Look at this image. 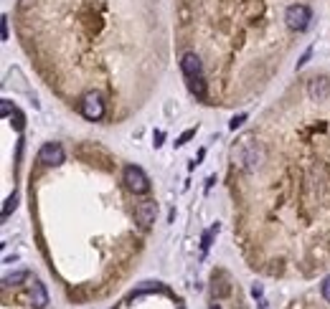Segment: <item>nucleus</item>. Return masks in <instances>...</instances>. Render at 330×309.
<instances>
[{"instance_id":"1","label":"nucleus","mask_w":330,"mask_h":309,"mask_svg":"<svg viewBox=\"0 0 330 309\" xmlns=\"http://www.w3.org/2000/svg\"><path fill=\"white\" fill-rule=\"evenodd\" d=\"M234 160L241 162V167H244L247 172H252V170H257L264 162V147L254 145L252 140H244L239 150H234Z\"/></svg>"},{"instance_id":"18","label":"nucleus","mask_w":330,"mask_h":309,"mask_svg":"<svg viewBox=\"0 0 330 309\" xmlns=\"http://www.w3.org/2000/svg\"><path fill=\"white\" fill-rule=\"evenodd\" d=\"M323 297H325V302H330V276L323 281Z\"/></svg>"},{"instance_id":"5","label":"nucleus","mask_w":330,"mask_h":309,"mask_svg":"<svg viewBox=\"0 0 330 309\" xmlns=\"http://www.w3.org/2000/svg\"><path fill=\"white\" fill-rule=\"evenodd\" d=\"M38 162L49 165V167L61 165V162H64V147H61L59 142H46V145L38 150Z\"/></svg>"},{"instance_id":"7","label":"nucleus","mask_w":330,"mask_h":309,"mask_svg":"<svg viewBox=\"0 0 330 309\" xmlns=\"http://www.w3.org/2000/svg\"><path fill=\"white\" fill-rule=\"evenodd\" d=\"M307 94H310L313 102H325L330 94V81L328 79H313L310 86H307Z\"/></svg>"},{"instance_id":"14","label":"nucleus","mask_w":330,"mask_h":309,"mask_svg":"<svg viewBox=\"0 0 330 309\" xmlns=\"http://www.w3.org/2000/svg\"><path fill=\"white\" fill-rule=\"evenodd\" d=\"M193 135H196V127H191V129H186V132H183V135H181L178 140H175V147H183V145H186V142H188V140H191Z\"/></svg>"},{"instance_id":"17","label":"nucleus","mask_w":330,"mask_h":309,"mask_svg":"<svg viewBox=\"0 0 330 309\" xmlns=\"http://www.w3.org/2000/svg\"><path fill=\"white\" fill-rule=\"evenodd\" d=\"M244 119H247V114H239V117H234V119H231V124H229V127H231V129H239L241 124H244Z\"/></svg>"},{"instance_id":"21","label":"nucleus","mask_w":330,"mask_h":309,"mask_svg":"<svg viewBox=\"0 0 330 309\" xmlns=\"http://www.w3.org/2000/svg\"><path fill=\"white\" fill-rule=\"evenodd\" d=\"M3 41H8V18H3Z\"/></svg>"},{"instance_id":"20","label":"nucleus","mask_w":330,"mask_h":309,"mask_svg":"<svg viewBox=\"0 0 330 309\" xmlns=\"http://www.w3.org/2000/svg\"><path fill=\"white\" fill-rule=\"evenodd\" d=\"M163 137H165L163 132H155V147H160V145H163Z\"/></svg>"},{"instance_id":"9","label":"nucleus","mask_w":330,"mask_h":309,"mask_svg":"<svg viewBox=\"0 0 330 309\" xmlns=\"http://www.w3.org/2000/svg\"><path fill=\"white\" fill-rule=\"evenodd\" d=\"M28 297H31V304H33L36 309H43V307L49 304V292H46V286H43L41 281H33V284H31Z\"/></svg>"},{"instance_id":"16","label":"nucleus","mask_w":330,"mask_h":309,"mask_svg":"<svg viewBox=\"0 0 330 309\" xmlns=\"http://www.w3.org/2000/svg\"><path fill=\"white\" fill-rule=\"evenodd\" d=\"M310 56H313V49H307V51L300 56V61H297V69H302V66H305L307 61H310Z\"/></svg>"},{"instance_id":"3","label":"nucleus","mask_w":330,"mask_h":309,"mask_svg":"<svg viewBox=\"0 0 330 309\" xmlns=\"http://www.w3.org/2000/svg\"><path fill=\"white\" fill-rule=\"evenodd\" d=\"M284 20H287V26L292 31H307V26H310V20H313V13L307 5L295 3V5H290L284 10Z\"/></svg>"},{"instance_id":"10","label":"nucleus","mask_w":330,"mask_h":309,"mask_svg":"<svg viewBox=\"0 0 330 309\" xmlns=\"http://www.w3.org/2000/svg\"><path fill=\"white\" fill-rule=\"evenodd\" d=\"M188 89H191V94H193L196 99H206V84H203L201 76L188 79Z\"/></svg>"},{"instance_id":"4","label":"nucleus","mask_w":330,"mask_h":309,"mask_svg":"<svg viewBox=\"0 0 330 309\" xmlns=\"http://www.w3.org/2000/svg\"><path fill=\"white\" fill-rule=\"evenodd\" d=\"M81 114L89 119V122H97L104 117V102L99 94H86L84 102H81Z\"/></svg>"},{"instance_id":"15","label":"nucleus","mask_w":330,"mask_h":309,"mask_svg":"<svg viewBox=\"0 0 330 309\" xmlns=\"http://www.w3.org/2000/svg\"><path fill=\"white\" fill-rule=\"evenodd\" d=\"M13 112H15V109L10 106V102H8V99H3V102H0V114H3V117H10Z\"/></svg>"},{"instance_id":"8","label":"nucleus","mask_w":330,"mask_h":309,"mask_svg":"<svg viewBox=\"0 0 330 309\" xmlns=\"http://www.w3.org/2000/svg\"><path fill=\"white\" fill-rule=\"evenodd\" d=\"M181 69H183L186 79H193V76H201L203 66H201V58H198L196 53H186L183 61H181Z\"/></svg>"},{"instance_id":"12","label":"nucleus","mask_w":330,"mask_h":309,"mask_svg":"<svg viewBox=\"0 0 330 309\" xmlns=\"http://www.w3.org/2000/svg\"><path fill=\"white\" fill-rule=\"evenodd\" d=\"M216 233H218V223H216V226H211V228L203 233V238H201V249H203V251H208V249H211V241H213V236H216Z\"/></svg>"},{"instance_id":"19","label":"nucleus","mask_w":330,"mask_h":309,"mask_svg":"<svg viewBox=\"0 0 330 309\" xmlns=\"http://www.w3.org/2000/svg\"><path fill=\"white\" fill-rule=\"evenodd\" d=\"M13 124H15V129H18V132L23 129V114H18V112H15V122H13Z\"/></svg>"},{"instance_id":"13","label":"nucleus","mask_w":330,"mask_h":309,"mask_svg":"<svg viewBox=\"0 0 330 309\" xmlns=\"http://www.w3.org/2000/svg\"><path fill=\"white\" fill-rule=\"evenodd\" d=\"M15 206H18V195L13 193L8 201H5V206H3V218H8L10 215V210H15Z\"/></svg>"},{"instance_id":"6","label":"nucleus","mask_w":330,"mask_h":309,"mask_svg":"<svg viewBox=\"0 0 330 309\" xmlns=\"http://www.w3.org/2000/svg\"><path fill=\"white\" fill-rule=\"evenodd\" d=\"M155 210H158L155 201H142L135 208V220H137L142 228H150L152 223H155Z\"/></svg>"},{"instance_id":"11","label":"nucleus","mask_w":330,"mask_h":309,"mask_svg":"<svg viewBox=\"0 0 330 309\" xmlns=\"http://www.w3.org/2000/svg\"><path fill=\"white\" fill-rule=\"evenodd\" d=\"M28 279V271H15V274H5L3 284L5 286H13V284H20V281H26Z\"/></svg>"},{"instance_id":"22","label":"nucleus","mask_w":330,"mask_h":309,"mask_svg":"<svg viewBox=\"0 0 330 309\" xmlns=\"http://www.w3.org/2000/svg\"><path fill=\"white\" fill-rule=\"evenodd\" d=\"M211 309H221V307H218V304H211Z\"/></svg>"},{"instance_id":"2","label":"nucleus","mask_w":330,"mask_h":309,"mask_svg":"<svg viewBox=\"0 0 330 309\" xmlns=\"http://www.w3.org/2000/svg\"><path fill=\"white\" fill-rule=\"evenodd\" d=\"M122 180L127 185V190H132L135 195H142L150 190V180H147V175L137 167V165H127L125 172H122Z\"/></svg>"}]
</instances>
